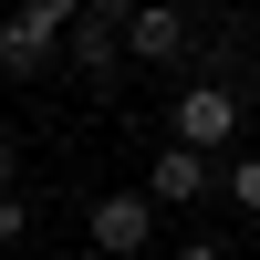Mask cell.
Instances as JSON below:
<instances>
[{"instance_id": "3", "label": "cell", "mask_w": 260, "mask_h": 260, "mask_svg": "<svg viewBox=\"0 0 260 260\" xmlns=\"http://www.w3.org/2000/svg\"><path fill=\"white\" fill-rule=\"evenodd\" d=\"M167 136H177V146H229V136H240V94H229V83H187L177 115H167Z\"/></svg>"}, {"instance_id": "1", "label": "cell", "mask_w": 260, "mask_h": 260, "mask_svg": "<svg viewBox=\"0 0 260 260\" xmlns=\"http://www.w3.org/2000/svg\"><path fill=\"white\" fill-rule=\"evenodd\" d=\"M73 21H83V0H11L0 11V73H52Z\"/></svg>"}, {"instance_id": "7", "label": "cell", "mask_w": 260, "mask_h": 260, "mask_svg": "<svg viewBox=\"0 0 260 260\" xmlns=\"http://www.w3.org/2000/svg\"><path fill=\"white\" fill-rule=\"evenodd\" d=\"M229 208H240V219H260V156L229 167Z\"/></svg>"}, {"instance_id": "12", "label": "cell", "mask_w": 260, "mask_h": 260, "mask_svg": "<svg viewBox=\"0 0 260 260\" xmlns=\"http://www.w3.org/2000/svg\"><path fill=\"white\" fill-rule=\"evenodd\" d=\"M0 11H11V0H0Z\"/></svg>"}, {"instance_id": "5", "label": "cell", "mask_w": 260, "mask_h": 260, "mask_svg": "<svg viewBox=\"0 0 260 260\" xmlns=\"http://www.w3.org/2000/svg\"><path fill=\"white\" fill-rule=\"evenodd\" d=\"M177 52H187V11L177 0H146L125 21V62H177Z\"/></svg>"}, {"instance_id": "11", "label": "cell", "mask_w": 260, "mask_h": 260, "mask_svg": "<svg viewBox=\"0 0 260 260\" xmlns=\"http://www.w3.org/2000/svg\"><path fill=\"white\" fill-rule=\"evenodd\" d=\"M177 260H229V250H219V240H187V250H177Z\"/></svg>"}, {"instance_id": "8", "label": "cell", "mask_w": 260, "mask_h": 260, "mask_svg": "<svg viewBox=\"0 0 260 260\" xmlns=\"http://www.w3.org/2000/svg\"><path fill=\"white\" fill-rule=\"evenodd\" d=\"M11 240H31V198H21V187L0 198V250H11Z\"/></svg>"}, {"instance_id": "6", "label": "cell", "mask_w": 260, "mask_h": 260, "mask_svg": "<svg viewBox=\"0 0 260 260\" xmlns=\"http://www.w3.org/2000/svg\"><path fill=\"white\" fill-rule=\"evenodd\" d=\"M62 52H73L83 83H115V73H125V31H115V21H73V42H62Z\"/></svg>"}, {"instance_id": "9", "label": "cell", "mask_w": 260, "mask_h": 260, "mask_svg": "<svg viewBox=\"0 0 260 260\" xmlns=\"http://www.w3.org/2000/svg\"><path fill=\"white\" fill-rule=\"evenodd\" d=\"M136 11H146V0H83V21H115V31H125Z\"/></svg>"}, {"instance_id": "2", "label": "cell", "mask_w": 260, "mask_h": 260, "mask_svg": "<svg viewBox=\"0 0 260 260\" xmlns=\"http://www.w3.org/2000/svg\"><path fill=\"white\" fill-rule=\"evenodd\" d=\"M83 240H94L104 260H136L146 240H156V198H136V187H115V198L83 208Z\"/></svg>"}, {"instance_id": "4", "label": "cell", "mask_w": 260, "mask_h": 260, "mask_svg": "<svg viewBox=\"0 0 260 260\" xmlns=\"http://www.w3.org/2000/svg\"><path fill=\"white\" fill-rule=\"evenodd\" d=\"M208 177H219V167H208V146H156L146 198H156V208H198V198H208Z\"/></svg>"}, {"instance_id": "10", "label": "cell", "mask_w": 260, "mask_h": 260, "mask_svg": "<svg viewBox=\"0 0 260 260\" xmlns=\"http://www.w3.org/2000/svg\"><path fill=\"white\" fill-rule=\"evenodd\" d=\"M11 187H21V156H11V136H0V198H11Z\"/></svg>"}]
</instances>
